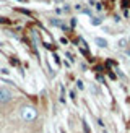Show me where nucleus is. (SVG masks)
<instances>
[{"instance_id": "nucleus-9", "label": "nucleus", "mask_w": 130, "mask_h": 133, "mask_svg": "<svg viewBox=\"0 0 130 133\" xmlns=\"http://www.w3.org/2000/svg\"><path fill=\"white\" fill-rule=\"evenodd\" d=\"M0 45H3V44H2V42H0Z\"/></svg>"}, {"instance_id": "nucleus-3", "label": "nucleus", "mask_w": 130, "mask_h": 133, "mask_svg": "<svg viewBox=\"0 0 130 133\" xmlns=\"http://www.w3.org/2000/svg\"><path fill=\"white\" fill-rule=\"evenodd\" d=\"M96 44L99 45V47H107V41L102 37H96Z\"/></svg>"}, {"instance_id": "nucleus-6", "label": "nucleus", "mask_w": 130, "mask_h": 133, "mask_svg": "<svg viewBox=\"0 0 130 133\" xmlns=\"http://www.w3.org/2000/svg\"><path fill=\"white\" fill-rule=\"evenodd\" d=\"M93 24H94V26H96V24H101V19H98V18H94V19H93Z\"/></svg>"}, {"instance_id": "nucleus-2", "label": "nucleus", "mask_w": 130, "mask_h": 133, "mask_svg": "<svg viewBox=\"0 0 130 133\" xmlns=\"http://www.w3.org/2000/svg\"><path fill=\"white\" fill-rule=\"evenodd\" d=\"M11 91L8 88H0V102H8L11 101Z\"/></svg>"}, {"instance_id": "nucleus-1", "label": "nucleus", "mask_w": 130, "mask_h": 133, "mask_svg": "<svg viewBox=\"0 0 130 133\" xmlns=\"http://www.w3.org/2000/svg\"><path fill=\"white\" fill-rule=\"evenodd\" d=\"M21 117L24 120H34L36 118V110L32 107H23L21 109Z\"/></svg>"}, {"instance_id": "nucleus-5", "label": "nucleus", "mask_w": 130, "mask_h": 133, "mask_svg": "<svg viewBox=\"0 0 130 133\" xmlns=\"http://www.w3.org/2000/svg\"><path fill=\"white\" fill-rule=\"evenodd\" d=\"M83 128H84V133H91V131H89V125H88L86 122H83Z\"/></svg>"}, {"instance_id": "nucleus-4", "label": "nucleus", "mask_w": 130, "mask_h": 133, "mask_svg": "<svg viewBox=\"0 0 130 133\" xmlns=\"http://www.w3.org/2000/svg\"><path fill=\"white\" fill-rule=\"evenodd\" d=\"M128 5H130V0H122V8H124V10H125Z\"/></svg>"}, {"instance_id": "nucleus-8", "label": "nucleus", "mask_w": 130, "mask_h": 133, "mask_svg": "<svg viewBox=\"0 0 130 133\" xmlns=\"http://www.w3.org/2000/svg\"><path fill=\"white\" fill-rule=\"evenodd\" d=\"M76 84H78V88H80V89H83V83L81 81H76Z\"/></svg>"}, {"instance_id": "nucleus-7", "label": "nucleus", "mask_w": 130, "mask_h": 133, "mask_svg": "<svg viewBox=\"0 0 130 133\" xmlns=\"http://www.w3.org/2000/svg\"><path fill=\"white\" fill-rule=\"evenodd\" d=\"M125 44H127V41H124V39H122V41L119 42V45H120V47H125Z\"/></svg>"}]
</instances>
